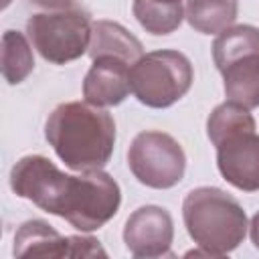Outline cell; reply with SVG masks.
Listing matches in <instances>:
<instances>
[{"label": "cell", "instance_id": "9a60e30c", "mask_svg": "<svg viewBox=\"0 0 259 259\" xmlns=\"http://www.w3.org/2000/svg\"><path fill=\"white\" fill-rule=\"evenodd\" d=\"M134 16L142 28L150 34H170L174 32L184 18L182 4H162L154 0H134Z\"/></svg>", "mask_w": 259, "mask_h": 259}, {"label": "cell", "instance_id": "5b68a950", "mask_svg": "<svg viewBox=\"0 0 259 259\" xmlns=\"http://www.w3.org/2000/svg\"><path fill=\"white\" fill-rule=\"evenodd\" d=\"M194 81L190 59L172 49L142 55L130 69V87L140 103L164 109L182 99Z\"/></svg>", "mask_w": 259, "mask_h": 259}, {"label": "cell", "instance_id": "8fae6325", "mask_svg": "<svg viewBox=\"0 0 259 259\" xmlns=\"http://www.w3.org/2000/svg\"><path fill=\"white\" fill-rule=\"evenodd\" d=\"M91 67L83 79V97L85 101L97 107L119 105L132 91L130 87V69L132 65L119 57L103 55L91 59Z\"/></svg>", "mask_w": 259, "mask_h": 259}, {"label": "cell", "instance_id": "52a82bcc", "mask_svg": "<svg viewBox=\"0 0 259 259\" xmlns=\"http://www.w3.org/2000/svg\"><path fill=\"white\" fill-rule=\"evenodd\" d=\"M127 166L140 184L166 190L184 178L186 154L170 134L146 130L132 140Z\"/></svg>", "mask_w": 259, "mask_h": 259}, {"label": "cell", "instance_id": "4fadbf2b", "mask_svg": "<svg viewBox=\"0 0 259 259\" xmlns=\"http://www.w3.org/2000/svg\"><path fill=\"white\" fill-rule=\"evenodd\" d=\"M237 0H186L184 16L188 24L202 34H219L237 20Z\"/></svg>", "mask_w": 259, "mask_h": 259}, {"label": "cell", "instance_id": "6da1fadb", "mask_svg": "<svg viewBox=\"0 0 259 259\" xmlns=\"http://www.w3.org/2000/svg\"><path fill=\"white\" fill-rule=\"evenodd\" d=\"M10 188L16 196L65 219L81 233L101 229L117 214L121 204L119 184L107 172L65 174L40 154L24 156L12 166Z\"/></svg>", "mask_w": 259, "mask_h": 259}, {"label": "cell", "instance_id": "5bb4252c", "mask_svg": "<svg viewBox=\"0 0 259 259\" xmlns=\"http://www.w3.org/2000/svg\"><path fill=\"white\" fill-rule=\"evenodd\" d=\"M32 69L34 57L26 36L18 30H6L2 34V75L8 85L22 83Z\"/></svg>", "mask_w": 259, "mask_h": 259}, {"label": "cell", "instance_id": "9c48e42d", "mask_svg": "<svg viewBox=\"0 0 259 259\" xmlns=\"http://www.w3.org/2000/svg\"><path fill=\"white\" fill-rule=\"evenodd\" d=\"M255 130L233 132L214 144L221 176L245 192L259 190V134Z\"/></svg>", "mask_w": 259, "mask_h": 259}, {"label": "cell", "instance_id": "7a4b0ae2", "mask_svg": "<svg viewBox=\"0 0 259 259\" xmlns=\"http://www.w3.org/2000/svg\"><path fill=\"white\" fill-rule=\"evenodd\" d=\"M45 138L67 168L101 170L113 154L115 121L109 111L89 101H65L49 113Z\"/></svg>", "mask_w": 259, "mask_h": 259}, {"label": "cell", "instance_id": "ac0fdd59", "mask_svg": "<svg viewBox=\"0 0 259 259\" xmlns=\"http://www.w3.org/2000/svg\"><path fill=\"white\" fill-rule=\"evenodd\" d=\"M154 2H162V4H182V0H154Z\"/></svg>", "mask_w": 259, "mask_h": 259}, {"label": "cell", "instance_id": "2e32d148", "mask_svg": "<svg viewBox=\"0 0 259 259\" xmlns=\"http://www.w3.org/2000/svg\"><path fill=\"white\" fill-rule=\"evenodd\" d=\"M28 2L38 8H47V10H67L73 4V0H28Z\"/></svg>", "mask_w": 259, "mask_h": 259}, {"label": "cell", "instance_id": "ba28073f", "mask_svg": "<svg viewBox=\"0 0 259 259\" xmlns=\"http://www.w3.org/2000/svg\"><path fill=\"white\" fill-rule=\"evenodd\" d=\"M12 253L14 257H107L95 237H63L40 219L26 221L18 227Z\"/></svg>", "mask_w": 259, "mask_h": 259}, {"label": "cell", "instance_id": "8992f818", "mask_svg": "<svg viewBox=\"0 0 259 259\" xmlns=\"http://www.w3.org/2000/svg\"><path fill=\"white\" fill-rule=\"evenodd\" d=\"M91 18L77 8L38 12L26 20V32L36 53L55 65L71 63L89 51Z\"/></svg>", "mask_w": 259, "mask_h": 259}, {"label": "cell", "instance_id": "e0dca14e", "mask_svg": "<svg viewBox=\"0 0 259 259\" xmlns=\"http://www.w3.org/2000/svg\"><path fill=\"white\" fill-rule=\"evenodd\" d=\"M249 235H251V243L259 249V212H255V214H253V219H251Z\"/></svg>", "mask_w": 259, "mask_h": 259}, {"label": "cell", "instance_id": "277c9868", "mask_svg": "<svg viewBox=\"0 0 259 259\" xmlns=\"http://www.w3.org/2000/svg\"><path fill=\"white\" fill-rule=\"evenodd\" d=\"M212 59L223 75L227 99L247 109L259 107V28H225L212 42Z\"/></svg>", "mask_w": 259, "mask_h": 259}, {"label": "cell", "instance_id": "3957f363", "mask_svg": "<svg viewBox=\"0 0 259 259\" xmlns=\"http://www.w3.org/2000/svg\"><path fill=\"white\" fill-rule=\"evenodd\" d=\"M182 219L190 239L204 255L223 257L247 235V214L237 198L214 186H198L184 196Z\"/></svg>", "mask_w": 259, "mask_h": 259}, {"label": "cell", "instance_id": "30bf717a", "mask_svg": "<svg viewBox=\"0 0 259 259\" xmlns=\"http://www.w3.org/2000/svg\"><path fill=\"white\" fill-rule=\"evenodd\" d=\"M174 223L166 208L146 204L136 208L123 227V243L134 257L152 259L170 255Z\"/></svg>", "mask_w": 259, "mask_h": 259}, {"label": "cell", "instance_id": "7c38bea8", "mask_svg": "<svg viewBox=\"0 0 259 259\" xmlns=\"http://www.w3.org/2000/svg\"><path fill=\"white\" fill-rule=\"evenodd\" d=\"M89 57H119L127 61L130 65H136V61L144 55L142 42L119 22L113 20H95L91 24V42H89Z\"/></svg>", "mask_w": 259, "mask_h": 259}]
</instances>
